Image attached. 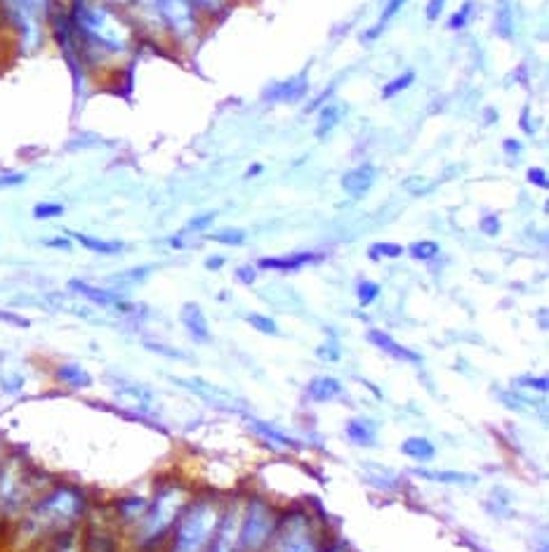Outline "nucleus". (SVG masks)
<instances>
[{"label": "nucleus", "instance_id": "20", "mask_svg": "<svg viewBox=\"0 0 549 552\" xmlns=\"http://www.w3.org/2000/svg\"><path fill=\"white\" fill-rule=\"evenodd\" d=\"M307 392H309V396L317 403H325V402H333L335 396L342 395V383L333 376H318L311 380L309 390Z\"/></svg>", "mask_w": 549, "mask_h": 552}, {"label": "nucleus", "instance_id": "15", "mask_svg": "<svg viewBox=\"0 0 549 552\" xmlns=\"http://www.w3.org/2000/svg\"><path fill=\"white\" fill-rule=\"evenodd\" d=\"M375 168L370 163H363V166H356V168L347 170L342 175V189L351 199H363L368 194L370 187L375 184Z\"/></svg>", "mask_w": 549, "mask_h": 552}, {"label": "nucleus", "instance_id": "22", "mask_svg": "<svg viewBox=\"0 0 549 552\" xmlns=\"http://www.w3.org/2000/svg\"><path fill=\"white\" fill-rule=\"evenodd\" d=\"M401 454L418 463H429L436 455V448L427 437H408L406 442L401 444Z\"/></svg>", "mask_w": 549, "mask_h": 552}, {"label": "nucleus", "instance_id": "46", "mask_svg": "<svg viewBox=\"0 0 549 552\" xmlns=\"http://www.w3.org/2000/svg\"><path fill=\"white\" fill-rule=\"evenodd\" d=\"M519 385H526V387H537V390H547V378H537V380H533V378H524V380H519Z\"/></svg>", "mask_w": 549, "mask_h": 552}, {"label": "nucleus", "instance_id": "23", "mask_svg": "<svg viewBox=\"0 0 549 552\" xmlns=\"http://www.w3.org/2000/svg\"><path fill=\"white\" fill-rule=\"evenodd\" d=\"M375 435H377V428H375L373 420H366V418H354L347 425V437L351 442L359 444V446H373Z\"/></svg>", "mask_w": 549, "mask_h": 552}, {"label": "nucleus", "instance_id": "41", "mask_svg": "<svg viewBox=\"0 0 549 552\" xmlns=\"http://www.w3.org/2000/svg\"><path fill=\"white\" fill-rule=\"evenodd\" d=\"M478 227H481V232H484V234H488V236L500 234V220H498V215H486V217H484V220H481V225H478Z\"/></svg>", "mask_w": 549, "mask_h": 552}, {"label": "nucleus", "instance_id": "43", "mask_svg": "<svg viewBox=\"0 0 549 552\" xmlns=\"http://www.w3.org/2000/svg\"><path fill=\"white\" fill-rule=\"evenodd\" d=\"M443 7H446V0H429V3H427V20L429 21L439 20L441 13H443Z\"/></svg>", "mask_w": 549, "mask_h": 552}, {"label": "nucleus", "instance_id": "40", "mask_svg": "<svg viewBox=\"0 0 549 552\" xmlns=\"http://www.w3.org/2000/svg\"><path fill=\"white\" fill-rule=\"evenodd\" d=\"M26 183L24 173H3L0 175V189H14Z\"/></svg>", "mask_w": 549, "mask_h": 552}, {"label": "nucleus", "instance_id": "50", "mask_svg": "<svg viewBox=\"0 0 549 552\" xmlns=\"http://www.w3.org/2000/svg\"><path fill=\"white\" fill-rule=\"evenodd\" d=\"M36 3H38V5L43 7L47 14H52V10H55V7H52V0H36Z\"/></svg>", "mask_w": 549, "mask_h": 552}, {"label": "nucleus", "instance_id": "2", "mask_svg": "<svg viewBox=\"0 0 549 552\" xmlns=\"http://www.w3.org/2000/svg\"><path fill=\"white\" fill-rule=\"evenodd\" d=\"M50 14L36 0H0V27L7 29L21 55L38 53Z\"/></svg>", "mask_w": 549, "mask_h": 552}, {"label": "nucleus", "instance_id": "29", "mask_svg": "<svg viewBox=\"0 0 549 552\" xmlns=\"http://www.w3.org/2000/svg\"><path fill=\"white\" fill-rule=\"evenodd\" d=\"M340 118H342V111H340V106H325V109L321 111V118H318L317 137L328 135V132L333 131L337 123H340Z\"/></svg>", "mask_w": 549, "mask_h": 552}, {"label": "nucleus", "instance_id": "32", "mask_svg": "<svg viewBox=\"0 0 549 552\" xmlns=\"http://www.w3.org/2000/svg\"><path fill=\"white\" fill-rule=\"evenodd\" d=\"M248 324H250L255 331L265 333V335H278V326L272 317H265V314H248Z\"/></svg>", "mask_w": 549, "mask_h": 552}, {"label": "nucleus", "instance_id": "16", "mask_svg": "<svg viewBox=\"0 0 549 552\" xmlns=\"http://www.w3.org/2000/svg\"><path fill=\"white\" fill-rule=\"evenodd\" d=\"M368 340L377 347V350H382L384 354H389V357L399 359V361H406V364H420V354L413 350H408V347H403V344L396 343L389 333L384 331H377V328H373V331H368Z\"/></svg>", "mask_w": 549, "mask_h": 552}, {"label": "nucleus", "instance_id": "48", "mask_svg": "<svg viewBox=\"0 0 549 552\" xmlns=\"http://www.w3.org/2000/svg\"><path fill=\"white\" fill-rule=\"evenodd\" d=\"M222 265H224V258H222V255H217V258L213 255V258H207V260H206L207 269H220Z\"/></svg>", "mask_w": 549, "mask_h": 552}, {"label": "nucleus", "instance_id": "28", "mask_svg": "<svg viewBox=\"0 0 549 552\" xmlns=\"http://www.w3.org/2000/svg\"><path fill=\"white\" fill-rule=\"evenodd\" d=\"M246 232L243 229H236V227H226L220 229V232H213V234H207V239L215 241V243H222V246H241V243H246Z\"/></svg>", "mask_w": 549, "mask_h": 552}, {"label": "nucleus", "instance_id": "26", "mask_svg": "<svg viewBox=\"0 0 549 552\" xmlns=\"http://www.w3.org/2000/svg\"><path fill=\"white\" fill-rule=\"evenodd\" d=\"M439 243L436 241H415V243H410L408 246V255L413 258V260L418 262H427L432 260V258H436L439 255Z\"/></svg>", "mask_w": 549, "mask_h": 552}, {"label": "nucleus", "instance_id": "33", "mask_svg": "<svg viewBox=\"0 0 549 552\" xmlns=\"http://www.w3.org/2000/svg\"><path fill=\"white\" fill-rule=\"evenodd\" d=\"M377 295H380V286H377L375 281H361L359 288H356V298H359V302H361L363 307L373 305Z\"/></svg>", "mask_w": 549, "mask_h": 552}, {"label": "nucleus", "instance_id": "42", "mask_svg": "<svg viewBox=\"0 0 549 552\" xmlns=\"http://www.w3.org/2000/svg\"><path fill=\"white\" fill-rule=\"evenodd\" d=\"M528 183L536 184V187H540V189H547L549 187L547 173H545L543 168H530L528 170Z\"/></svg>", "mask_w": 549, "mask_h": 552}, {"label": "nucleus", "instance_id": "47", "mask_svg": "<svg viewBox=\"0 0 549 552\" xmlns=\"http://www.w3.org/2000/svg\"><path fill=\"white\" fill-rule=\"evenodd\" d=\"M239 279L243 281V284H252V281H255V269H252V267H241Z\"/></svg>", "mask_w": 549, "mask_h": 552}, {"label": "nucleus", "instance_id": "21", "mask_svg": "<svg viewBox=\"0 0 549 552\" xmlns=\"http://www.w3.org/2000/svg\"><path fill=\"white\" fill-rule=\"evenodd\" d=\"M116 395L121 402L128 403V406H135V409H139V411L151 409V403H154V395H151L147 387L135 385V383H125L123 387H118Z\"/></svg>", "mask_w": 549, "mask_h": 552}, {"label": "nucleus", "instance_id": "3", "mask_svg": "<svg viewBox=\"0 0 549 552\" xmlns=\"http://www.w3.org/2000/svg\"><path fill=\"white\" fill-rule=\"evenodd\" d=\"M220 505L210 498H200L180 514L173 552H203L220 524Z\"/></svg>", "mask_w": 549, "mask_h": 552}, {"label": "nucleus", "instance_id": "1", "mask_svg": "<svg viewBox=\"0 0 549 552\" xmlns=\"http://www.w3.org/2000/svg\"><path fill=\"white\" fill-rule=\"evenodd\" d=\"M73 33L83 62H95L109 55H125L132 47V29L104 0H72L69 10Z\"/></svg>", "mask_w": 549, "mask_h": 552}, {"label": "nucleus", "instance_id": "13", "mask_svg": "<svg viewBox=\"0 0 549 552\" xmlns=\"http://www.w3.org/2000/svg\"><path fill=\"white\" fill-rule=\"evenodd\" d=\"M180 321L196 343H210V326H207L206 312L198 302H184L180 310Z\"/></svg>", "mask_w": 549, "mask_h": 552}, {"label": "nucleus", "instance_id": "52", "mask_svg": "<svg viewBox=\"0 0 549 552\" xmlns=\"http://www.w3.org/2000/svg\"><path fill=\"white\" fill-rule=\"evenodd\" d=\"M330 552H344V550H342V548H335V550H330Z\"/></svg>", "mask_w": 549, "mask_h": 552}, {"label": "nucleus", "instance_id": "12", "mask_svg": "<svg viewBox=\"0 0 549 552\" xmlns=\"http://www.w3.org/2000/svg\"><path fill=\"white\" fill-rule=\"evenodd\" d=\"M307 92H309V81L304 73H300V76H292V79L272 85L265 98L269 102H278V105H295Z\"/></svg>", "mask_w": 549, "mask_h": 552}, {"label": "nucleus", "instance_id": "34", "mask_svg": "<svg viewBox=\"0 0 549 552\" xmlns=\"http://www.w3.org/2000/svg\"><path fill=\"white\" fill-rule=\"evenodd\" d=\"M403 255V246L399 243H375L370 248V258L377 260V258H401Z\"/></svg>", "mask_w": 549, "mask_h": 552}, {"label": "nucleus", "instance_id": "37", "mask_svg": "<svg viewBox=\"0 0 549 552\" xmlns=\"http://www.w3.org/2000/svg\"><path fill=\"white\" fill-rule=\"evenodd\" d=\"M0 324L13 326V328H29L31 321L17 312H10V310H0Z\"/></svg>", "mask_w": 549, "mask_h": 552}, {"label": "nucleus", "instance_id": "24", "mask_svg": "<svg viewBox=\"0 0 549 552\" xmlns=\"http://www.w3.org/2000/svg\"><path fill=\"white\" fill-rule=\"evenodd\" d=\"M413 474L429 481H441V484H474L477 477L462 472H439V470H415Z\"/></svg>", "mask_w": 549, "mask_h": 552}, {"label": "nucleus", "instance_id": "7", "mask_svg": "<svg viewBox=\"0 0 549 552\" xmlns=\"http://www.w3.org/2000/svg\"><path fill=\"white\" fill-rule=\"evenodd\" d=\"M158 20L180 43H191L196 38L198 24L191 0H156Z\"/></svg>", "mask_w": 549, "mask_h": 552}, {"label": "nucleus", "instance_id": "45", "mask_svg": "<svg viewBox=\"0 0 549 552\" xmlns=\"http://www.w3.org/2000/svg\"><path fill=\"white\" fill-rule=\"evenodd\" d=\"M147 350L158 352V354H165V357H173V359L184 357L180 350H170V347H165V344H161V343H147Z\"/></svg>", "mask_w": 549, "mask_h": 552}, {"label": "nucleus", "instance_id": "6", "mask_svg": "<svg viewBox=\"0 0 549 552\" xmlns=\"http://www.w3.org/2000/svg\"><path fill=\"white\" fill-rule=\"evenodd\" d=\"M274 533V513L272 507L262 500H252L248 505L246 514L241 517V536L239 550L241 552H258L272 539Z\"/></svg>", "mask_w": 549, "mask_h": 552}, {"label": "nucleus", "instance_id": "39", "mask_svg": "<svg viewBox=\"0 0 549 552\" xmlns=\"http://www.w3.org/2000/svg\"><path fill=\"white\" fill-rule=\"evenodd\" d=\"M469 13H472V0H467L465 5H462V10H458V13L452 14V20L448 21V27L462 29L467 24V20H469Z\"/></svg>", "mask_w": 549, "mask_h": 552}, {"label": "nucleus", "instance_id": "30", "mask_svg": "<svg viewBox=\"0 0 549 552\" xmlns=\"http://www.w3.org/2000/svg\"><path fill=\"white\" fill-rule=\"evenodd\" d=\"M406 5V0H389L387 3V7H384V10H382V17H380V24H377V27L375 29H370L368 33H366V36H368V40H375L377 38V33L382 31V27H384V24H387L389 20H392V17H394L396 13H399L401 7Z\"/></svg>", "mask_w": 549, "mask_h": 552}, {"label": "nucleus", "instance_id": "38", "mask_svg": "<svg viewBox=\"0 0 549 552\" xmlns=\"http://www.w3.org/2000/svg\"><path fill=\"white\" fill-rule=\"evenodd\" d=\"M215 217H217V213L198 215V217H194V220L189 222L187 229H184V234H189V232H203V229H207V225H213Z\"/></svg>", "mask_w": 549, "mask_h": 552}, {"label": "nucleus", "instance_id": "36", "mask_svg": "<svg viewBox=\"0 0 549 552\" xmlns=\"http://www.w3.org/2000/svg\"><path fill=\"white\" fill-rule=\"evenodd\" d=\"M498 29H500V33H503L504 38H510V36H511V5H510V0H503V3H500Z\"/></svg>", "mask_w": 549, "mask_h": 552}, {"label": "nucleus", "instance_id": "53", "mask_svg": "<svg viewBox=\"0 0 549 552\" xmlns=\"http://www.w3.org/2000/svg\"><path fill=\"white\" fill-rule=\"evenodd\" d=\"M0 361H3V352H0Z\"/></svg>", "mask_w": 549, "mask_h": 552}, {"label": "nucleus", "instance_id": "54", "mask_svg": "<svg viewBox=\"0 0 549 552\" xmlns=\"http://www.w3.org/2000/svg\"><path fill=\"white\" fill-rule=\"evenodd\" d=\"M0 461H3V458H0Z\"/></svg>", "mask_w": 549, "mask_h": 552}, {"label": "nucleus", "instance_id": "18", "mask_svg": "<svg viewBox=\"0 0 549 552\" xmlns=\"http://www.w3.org/2000/svg\"><path fill=\"white\" fill-rule=\"evenodd\" d=\"M69 239L80 243L85 251H90V253H97V255H121L125 251L123 241L99 239V236L83 234V232H69Z\"/></svg>", "mask_w": 549, "mask_h": 552}, {"label": "nucleus", "instance_id": "14", "mask_svg": "<svg viewBox=\"0 0 549 552\" xmlns=\"http://www.w3.org/2000/svg\"><path fill=\"white\" fill-rule=\"evenodd\" d=\"M177 385H182V387H187V390L196 392L198 396H203L207 403H213V406H222V409H236V399H233L229 392L220 390V387H215L213 383H206V380H184V378H173Z\"/></svg>", "mask_w": 549, "mask_h": 552}, {"label": "nucleus", "instance_id": "19", "mask_svg": "<svg viewBox=\"0 0 549 552\" xmlns=\"http://www.w3.org/2000/svg\"><path fill=\"white\" fill-rule=\"evenodd\" d=\"M55 376H57L59 383L72 387V390H88V387H92V383H95L90 373L80 364H62L55 370Z\"/></svg>", "mask_w": 549, "mask_h": 552}, {"label": "nucleus", "instance_id": "49", "mask_svg": "<svg viewBox=\"0 0 549 552\" xmlns=\"http://www.w3.org/2000/svg\"><path fill=\"white\" fill-rule=\"evenodd\" d=\"M504 147H507V154H519V149H521V144L514 140H504Z\"/></svg>", "mask_w": 549, "mask_h": 552}, {"label": "nucleus", "instance_id": "35", "mask_svg": "<svg viewBox=\"0 0 549 552\" xmlns=\"http://www.w3.org/2000/svg\"><path fill=\"white\" fill-rule=\"evenodd\" d=\"M151 274V267H135V269H128V272H121L116 276H111V281H128V284H142L147 276Z\"/></svg>", "mask_w": 549, "mask_h": 552}, {"label": "nucleus", "instance_id": "31", "mask_svg": "<svg viewBox=\"0 0 549 552\" xmlns=\"http://www.w3.org/2000/svg\"><path fill=\"white\" fill-rule=\"evenodd\" d=\"M64 210L66 208L62 203H36V206H33V217H36V220H55V217H62Z\"/></svg>", "mask_w": 549, "mask_h": 552}, {"label": "nucleus", "instance_id": "8", "mask_svg": "<svg viewBox=\"0 0 549 552\" xmlns=\"http://www.w3.org/2000/svg\"><path fill=\"white\" fill-rule=\"evenodd\" d=\"M29 470L20 455H10L0 461V510L13 513L21 505L26 496Z\"/></svg>", "mask_w": 549, "mask_h": 552}, {"label": "nucleus", "instance_id": "9", "mask_svg": "<svg viewBox=\"0 0 549 552\" xmlns=\"http://www.w3.org/2000/svg\"><path fill=\"white\" fill-rule=\"evenodd\" d=\"M276 552H317V543L309 536V524L302 514H292L281 524Z\"/></svg>", "mask_w": 549, "mask_h": 552}, {"label": "nucleus", "instance_id": "25", "mask_svg": "<svg viewBox=\"0 0 549 552\" xmlns=\"http://www.w3.org/2000/svg\"><path fill=\"white\" fill-rule=\"evenodd\" d=\"M250 425H252V428H255V432H259V435L265 437V439L269 444H274V446H278V448H298V444L292 442L291 437L283 435L281 429L272 428V425H266V422L250 420Z\"/></svg>", "mask_w": 549, "mask_h": 552}, {"label": "nucleus", "instance_id": "11", "mask_svg": "<svg viewBox=\"0 0 549 552\" xmlns=\"http://www.w3.org/2000/svg\"><path fill=\"white\" fill-rule=\"evenodd\" d=\"M241 536V507L226 510L224 517H220L217 524V539H215L213 552H239Z\"/></svg>", "mask_w": 549, "mask_h": 552}, {"label": "nucleus", "instance_id": "10", "mask_svg": "<svg viewBox=\"0 0 549 552\" xmlns=\"http://www.w3.org/2000/svg\"><path fill=\"white\" fill-rule=\"evenodd\" d=\"M69 288H72V293L88 300L90 305L109 307V310H118V312H132V310H135V305L125 302V300L121 298L116 291H111V288L92 286V284H88V281L83 279H72L69 281Z\"/></svg>", "mask_w": 549, "mask_h": 552}, {"label": "nucleus", "instance_id": "27", "mask_svg": "<svg viewBox=\"0 0 549 552\" xmlns=\"http://www.w3.org/2000/svg\"><path fill=\"white\" fill-rule=\"evenodd\" d=\"M413 81H415L413 72L401 73V76L392 79L387 85H384V88H382V99H392V98H396V95H401V92H406L408 88L413 85Z\"/></svg>", "mask_w": 549, "mask_h": 552}, {"label": "nucleus", "instance_id": "44", "mask_svg": "<svg viewBox=\"0 0 549 552\" xmlns=\"http://www.w3.org/2000/svg\"><path fill=\"white\" fill-rule=\"evenodd\" d=\"M43 246L47 248H59V251H72V239L69 236H55V239H46L43 241Z\"/></svg>", "mask_w": 549, "mask_h": 552}, {"label": "nucleus", "instance_id": "51", "mask_svg": "<svg viewBox=\"0 0 549 552\" xmlns=\"http://www.w3.org/2000/svg\"><path fill=\"white\" fill-rule=\"evenodd\" d=\"M259 173H262V166H259V163H255V166H252V168L248 170V177H252V175H259Z\"/></svg>", "mask_w": 549, "mask_h": 552}, {"label": "nucleus", "instance_id": "17", "mask_svg": "<svg viewBox=\"0 0 549 552\" xmlns=\"http://www.w3.org/2000/svg\"><path fill=\"white\" fill-rule=\"evenodd\" d=\"M321 260V255L317 253H295V255H281V258H262L258 262L259 269H276V272H295L302 269L304 265Z\"/></svg>", "mask_w": 549, "mask_h": 552}, {"label": "nucleus", "instance_id": "4", "mask_svg": "<svg viewBox=\"0 0 549 552\" xmlns=\"http://www.w3.org/2000/svg\"><path fill=\"white\" fill-rule=\"evenodd\" d=\"M85 510L83 494L73 487H59L31 510V522L40 529H66L80 520Z\"/></svg>", "mask_w": 549, "mask_h": 552}, {"label": "nucleus", "instance_id": "5", "mask_svg": "<svg viewBox=\"0 0 549 552\" xmlns=\"http://www.w3.org/2000/svg\"><path fill=\"white\" fill-rule=\"evenodd\" d=\"M184 503H187V491L182 487L173 484V487L161 488L144 510L142 540L161 539L163 533L180 520V514L184 513Z\"/></svg>", "mask_w": 549, "mask_h": 552}]
</instances>
